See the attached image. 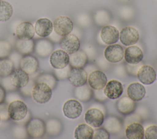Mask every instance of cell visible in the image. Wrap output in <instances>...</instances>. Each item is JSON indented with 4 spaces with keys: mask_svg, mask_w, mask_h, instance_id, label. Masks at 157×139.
Instances as JSON below:
<instances>
[{
    "mask_svg": "<svg viewBox=\"0 0 157 139\" xmlns=\"http://www.w3.org/2000/svg\"><path fill=\"white\" fill-rule=\"evenodd\" d=\"M11 84L16 88H21L27 85L29 76L20 68L14 69L9 76Z\"/></svg>",
    "mask_w": 157,
    "mask_h": 139,
    "instance_id": "obj_12",
    "label": "cell"
},
{
    "mask_svg": "<svg viewBox=\"0 0 157 139\" xmlns=\"http://www.w3.org/2000/svg\"><path fill=\"white\" fill-rule=\"evenodd\" d=\"M94 21L98 25H105L110 22V15L107 10H99L95 13Z\"/></svg>",
    "mask_w": 157,
    "mask_h": 139,
    "instance_id": "obj_33",
    "label": "cell"
},
{
    "mask_svg": "<svg viewBox=\"0 0 157 139\" xmlns=\"http://www.w3.org/2000/svg\"><path fill=\"white\" fill-rule=\"evenodd\" d=\"M120 33L118 30L113 26L106 25L104 26L100 33V36L102 41L108 45L113 44L118 42L119 39Z\"/></svg>",
    "mask_w": 157,
    "mask_h": 139,
    "instance_id": "obj_16",
    "label": "cell"
},
{
    "mask_svg": "<svg viewBox=\"0 0 157 139\" xmlns=\"http://www.w3.org/2000/svg\"><path fill=\"white\" fill-rule=\"evenodd\" d=\"M104 54L105 59L109 62L115 63L123 58L124 50L119 44H111L105 48Z\"/></svg>",
    "mask_w": 157,
    "mask_h": 139,
    "instance_id": "obj_10",
    "label": "cell"
},
{
    "mask_svg": "<svg viewBox=\"0 0 157 139\" xmlns=\"http://www.w3.org/2000/svg\"><path fill=\"white\" fill-rule=\"evenodd\" d=\"M119 39L124 45L130 46L137 42L139 39V33L136 28L126 26L120 31Z\"/></svg>",
    "mask_w": 157,
    "mask_h": 139,
    "instance_id": "obj_7",
    "label": "cell"
},
{
    "mask_svg": "<svg viewBox=\"0 0 157 139\" xmlns=\"http://www.w3.org/2000/svg\"><path fill=\"white\" fill-rule=\"evenodd\" d=\"M139 119H140L139 116H136V115H133V116H130V119L126 118V122L130 121V123H131L133 122H137Z\"/></svg>",
    "mask_w": 157,
    "mask_h": 139,
    "instance_id": "obj_46",
    "label": "cell"
},
{
    "mask_svg": "<svg viewBox=\"0 0 157 139\" xmlns=\"http://www.w3.org/2000/svg\"><path fill=\"white\" fill-rule=\"evenodd\" d=\"M20 67L29 75L35 73L39 68L38 59L31 55H25L20 62Z\"/></svg>",
    "mask_w": 157,
    "mask_h": 139,
    "instance_id": "obj_19",
    "label": "cell"
},
{
    "mask_svg": "<svg viewBox=\"0 0 157 139\" xmlns=\"http://www.w3.org/2000/svg\"><path fill=\"white\" fill-rule=\"evenodd\" d=\"M142 66V64L138 63L136 64H126V70L127 72L132 75H137V72L139 70V69Z\"/></svg>",
    "mask_w": 157,
    "mask_h": 139,
    "instance_id": "obj_41",
    "label": "cell"
},
{
    "mask_svg": "<svg viewBox=\"0 0 157 139\" xmlns=\"http://www.w3.org/2000/svg\"><path fill=\"white\" fill-rule=\"evenodd\" d=\"M101 89H94V96L95 99H96L99 102H104L107 98L105 94L104 93V91Z\"/></svg>",
    "mask_w": 157,
    "mask_h": 139,
    "instance_id": "obj_42",
    "label": "cell"
},
{
    "mask_svg": "<svg viewBox=\"0 0 157 139\" xmlns=\"http://www.w3.org/2000/svg\"><path fill=\"white\" fill-rule=\"evenodd\" d=\"M94 130L88 124L83 123L79 124L75 129L74 137L77 139L93 138Z\"/></svg>",
    "mask_w": 157,
    "mask_h": 139,
    "instance_id": "obj_26",
    "label": "cell"
},
{
    "mask_svg": "<svg viewBox=\"0 0 157 139\" xmlns=\"http://www.w3.org/2000/svg\"><path fill=\"white\" fill-rule=\"evenodd\" d=\"M12 51L10 43L6 40H0V59L7 58L10 56Z\"/></svg>",
    "mask_w": 157,
    "mask_h": 139,
    "instance_id": "obj_35",
    "label": "cell"
},
{
    "mask_svg": "<svg viewBox=\"0 0 157 139\" xmlns=\"http://www.w3.org/2000/svg\"><path fill=\"white\" fill-rule=\"evenodd\" d=\"M134 9L129 6H124L120 10V15L125 20L131 19L134 16Z\"/></svg>",
    "mask_w": 157,
    "mask_h": 139,
    "instance_id": "obj_38",
    "label": "cell"
},
{
    "mask_svg": "<svg viewBox=\"0 0 157 139\" xmlns=\"http://www.w3.org/2000/svg\"><path fill=\"white\" fill-rule=\"evenodd\" d=\"M125 134L129 139H142L144 137V129L139 122H133L126 126Z\"/></svg>",
    "mask_w": 157,
    "mask_h": 139,
    "instance_id": "obj_23",
    "label": "cell"
},
{
    "mask_svg": "<svg viewBox=\"0 0 157 139\" xmlns=\"http://www.w3.org/2000/svg\"><path fill=\"white\" fill-rule=\"evenodd\" d=\"M59 43L61 48L69 54L78 50L80 45L78 38L74 34H69L63 36Z\"/></svg>",
    "mask_w": 157,
    "mask_h": 139,
    "instance_id": "obj_6",
    "label": "cell"
},
{
    "mask_svg": "<svg viewBox=\"0 0 157 139\" xmlns=\"http://www.w3.org/2000/svg\"><path fill=\"white\" fill-rule=\"evenodd\" d=\"M14 69V64L10 58L0 59V77H7Z\"/></svg>",
    "mask_w": 157,
    "mask_h": 139,
    "instance_id": "obj_30",
    "label": "cell"
},
{
    "mask_svg": "<svg viewBox=\"0 0 157 139\" xmlns=\"http://www.w3.org/2000/svg\"><path fill=\"white\" fill-rule=\"evenodd\" d=\"M104 115L102 111L97 108H91L85 114L86 124L93 127H99L103 124Z\"/></svg>",
    "mask_w": 157,
    "mask_h": 139,
    "instance_id": "obj_9",
    "label": "cell"
},
{
    "mask_svg": "<svg viewBox=\"0 0 157 139\" xmlns=\"http://www.w3.org/2000/svg\"><path fill=\"white\" fill-rule=\"evenodd\" d=\"M68 79L72 85L75 87L84 85L87 82V73L82 67L71 68Z\"/></svg>",
    "mask_w": 157,
    "mask_h": 139,
    "instance_id": "obj_11",
    "label": "cell"
},
{
    "mask_svg": "<svg viewBox=\"0 0 157 139\" xmlns=\"http://www.w3.org/2000/svg\"><path fill=\"white\" fill-rule=\"evenodd\" d=\"M116 105L118 111L124 115H128L133 113L136 107L135 101L132 100L128 96L121 97L117 101Z\"/></svg>",
    "mask_w": 157,
    "mask_h": 139,
    "instance_id": "obj_22",
    "label": "cell"
},
{
    "mask_svg": "<svg viewBox=\"0 0 157 139\" xmlns=\"http://www.w3.org/2000/svg\"><path fill=\"white\" fill-rule=\"evenodd\" d=\"M0 121H1V118H0Z\"/></svg>",
    "mask_w": 157,
    "mask_h": 139,
    "instance_id": "obj_48",
    "label": "cell"
},
{
    "mask_svg": "<svg viewBox=\"0 0 157 139\" xmlns=\"http://www.w3.org/2000/svg\"><path fill=\"white\" fill-rule=\"evenodd\" d=\"M35 43L33 39L21 40L16 41L15 47L18 52L23 55H27L34 51Z\"/></svg>",
    "mask_w": 157,
    "mask_h": 139,
    "instance_id": "obj_27",
    "label": "cell"
},
{
    "mask_svg": "<svg viewBox=\"0 0 157 139\" xmlns=\"http://www.w3.org/2000/svg\"><path fill=\"white\" fill-rule=\"evenodd\" d=\"M0 118L3 121L10 118L8 112V105L6 103L2 102L0 103Z\"/></svg>",
    "mask_w": 157,
    "mask_h": 139,
    "instance_id": "obj_40",
    "label": "cell"
},
{
    "mask_svg": "<svg viewBox=\"0 0 157 139\" xmlns=\"http://www.w3.org/2000/svg\"><path fill=\"white\" fill-rule=\"evenodd\" d=\"M36 82H43L47 84L52 89L55 88L56 85V77L50 73H43L40 74L36 79Z\"/></svg>",
    "mask_w": 157,
    "mask_h": 139,
    "instance_id": "obj_34",
    "label": "cell"
},
{
    "mask_svg": "<svg viewBox=\"0 0 157 139\" xmlns=\"http://www.w3.org/2000/svg\"><path fill=\"white\" fill-rule=\"evenodd\" d=\"M94 139H109L110 134L108 131L104 128H98L94 130Z\"/></svg>",
    "mask_w": 157,
    "mask_h": 139,
    "instance_id": "obj_36",
    "label": "cell"
},
{
    "mask_svg": "<svg viewBox=\"0 0 157 139\" xmlns=\"http://www.w3.org/2000/svg\"><path fill=\"white\" fill-rule=\"evenodd\" d=\"M103 91L107 98L110 99H116L122 95L123 88L120 81L117 80H111L109 82H107Z\"/></svg>",
    "mask_w": 157,
    "mask_h": 139,
    "instance_id": "obj_14",
    "label": "cell"
},
{
    "mask_svg": "<svg viewBox=\"0 0 157 139\" xmlns=\"http://www.w3.org/2000/svg\"><path fill=\"white\" fill-rule=\"evenodd\" d=\"M62 129V124L59 121L52 119L47 121L46 124V131L48 134L52 135H55L58 134Z\"/></svg>",
    "mask_w": 157,
    "mask_h": 139,
    "instance_id": "obj_32",
    "label": "cell"
},
{
    "mask_svg": "<svg viewBox=\"0 0 157 139\" xmlns=\"http://www.w3.org/2000/svg\"><path fill=\"white\" fill-rule=\"evenodd\" d=\"M34 28L32 23L23 21L20 23L16 28V35L18 39L29 40L34 36Z\"/></svg>",
    "mask_w": 157,
    "mask_h": 139,
    "instance_id": "obj_20",
    "label": "cell"
},
{
    "mask_svg": "<svg viewBox=\"0 0 157 139\" xmlns=\"http://www.w3.org/2000/svg\"><path fill=\"white\" fill-rule=\"evenodd\" d=\"M137 77L139 80L145 85L153 83L156 77L155 70L150 66L142 65L137 72Z\"/></svg>",
    "mask_w": 157,
    "mask_h": 139,
    "instance_id": "obj_15",
    "label": "cell"
},
{
    "mask_svg": "<svg viewBox=\"0 0 157 139\" xmlns=\"http://www.w3.org/2000/svg\"><path fill=\"white\" fill-rule=\"evenodd\" d=\"M145 87L138 82L131 83L127 88L128 96L135 102L142 100L145 97Z\"/></svg>",
    "mask_w": 157,
    "mask_h": 139,
    "instance_id": "obj_21",
    "label": "cell"
},
{
    "mask_svg": "<svg viewBox=\"0 0 157 139\" xmlns=\"http://www.w3.org/2000/svg\"><path fill=\"white\" fill-rule=\"evenodd\" d=\"M143 57L144 54L142 50L135 45H130L126 48L124 52V60L128 64H138L141 62Z\"/></svg>",
    "mask_w": 157,
    "mask_h": 139,
    "instance_id": "obj_18",
    "label": "cell"
},
{
    "mask_svg": "<svg viewBox=\"0 0 157 139\" xmlns=\"http://www.w3.org/2000/svg\"><path fill=\"white\" fill-rule=\"evenodd\" d=\"M55 32L60 36H64L71 32L73 29V22L66 16L57 17L53 23Z\"/></svg>",
    "mask_w": 157,
    "mask_h": 139,
    "instance_id": "obj_4",
    "label": "cell"
},
{
    "mask_svg": "<svg viewBox=\"0 0 157 139\" xmlns=\"http://www.w3.org/2000/svg\"><path fill=\"white\" fill-rule=\"evenodd\" d=\"M53 49V43L48 40L41 39L38 40L34 45V51L41 58L48 56Z\"/></svg>",
    "mask_w": 157,
    "mask_h": 139,
    "instance_id": "obj_24",
    "label": "cell"
},
{
    "mask_svg": "<svg viewBox=\"0 0 157 139\" xmlns=\"http://www.w3.org/2000/svg\"><path fill=\"white\" fill-rule=\"evenodd\" d=\"M8 112L10 118L13 121H21L28 113V107L25 103L20 100H14L8 105Z\"/></svg>",
    "mask_w": 157,
    "mask_h": 139,
    "instance_id": "obj_2",
    "label": "cell"
},
{
    "mask_svg": "<svg viewBox=\"0 0 157 139\" xmlns=\"http://www.w3.org/2000/svg\"><path fill=\"white\" fill-rule=\"evenodd\" d=\"M0 1H1V0H0Z\"/></svg>",
    "mask_w": 157,
    "mask_h": 139,
    "instance_id": "obj_49",
    "label": "cell"
},
{
    "mask_svg": "<svg viewBox=\"0 0 157 139\" xmlns=\"http://www.w3.org/2000/svg\"><path fill=\"white\" fill-rule=\"evenodd\" d=\"M78 23L80 25L86 26L90 23V18L86 14L80 15L78 17Z\"/></svg>",
    "mask_w": 157,
    "mask_h": 139,
    "instance_id": "obj_44",
    "label": "cell"
},
{
    "mask_svg": "<svg viewBox=\"0 0 157 139\" xmlns=\"http://www.w3.org/2000/svg\"><path fill=\"white\" fill-rule=\"evenodd\" d=\"M104 127L108 132L112 133H116L120 131L122 124L119 118L112 116L106 118Z\"/></svg>",
    "mask_w": 157,
    "mask_h": 139,
    "instance_id": "obj_28",
    "label": "cell"
},
{
    "mask_svg": "<svg viewBox=\"0 0 157 139\" xmlns=\"http://www.w3.org/2000/svg\"><path fill=\"white\" fill-rule=\"evenodd\" d=\"M71 67L68 65L62 69H55V73L56 77L59 80H63L68 77Z\"/></svg>",
    "mask_w": 157,
    "mask_h": 139,
    "instance_id": "obj_39",
    "label": "cell"
},
{
    "mask_svg": "<svg viewBox=\"0 0 157 139\" xmlns=\"http://www.w3.org/2000/svg\"><path fill=\"white\" fill-rule=\"evenodd\" d=\"M50 63L54 69H62L69 64V55L63 50H56L50 56Z\"/></svg>",
    "mask_w": 157,
    "mask_h": 139,
    "instance_id": "obj_5",
    "label": "cell"
},
{
    "mask_svg": "<svg viewBox=\"0 0 157 139\" xmlns=\"http://www.w3.org/2000/svg\"><path fill=\"white\" fill-rule=\"evenodd\" d=\"M34 85V81L29 80L28 83H27V85L26 86L20 88L21 91H23V92L24 93L25 95L30 96V94H31V91H32V89H33V88Z\"/></svg>",
    "mask_w": 157,
    "mask_h": 139,
    "instance_id": "obj_43",
    "label": "cell"
},
{
    "mask_svg": "<svg viewBox=\"0 0 157 139\" xmlns=\"http://www.w3.org/2000/svg\"><path fill=\"white\" fill-rule=\"evenodd\" d=\"M31 95L37 103H45L52 97V89L45 83L37 82L33 88Z\"/></svg>",
    "mask_w": 157,
    "mask_h": 139,
    "instance_id": "obj_1",
    "label": "cell"
},
{
    "mask_svg": "<svg viewBox=\"0 0 157 139\" xmlns=\"http://www.w3.org/2000/svg\"><path fill=\"white\" fill-rule=\"evenodd\" d=\"M87 80L90 87L93 89H103L107 82L105 74L99 70L92 71Z\"/></svg>",
    "mask_w": 157,
    "mask_h": 139,
    "instance_id": "obj_13",
    "label": "cell"
},
{
    "mask_svg": "<svg viewBox=\"0 0 157 139\" xmlns=\"http://www.w3.org/2000/svg\"><path fill=\"white\" fill-rule=\"evenodd\" d=\"M87 62L88 56L82 51L77 50L69 55V64L72 67H83Z\"/></svg>",
    "mask_w": 157,
    "mask_h": 139,
    "instance_id": "obj_25",
    "label": "cell"
},
{
    "mask_svg": "<svg viewBox=\"0 0 157 139\" xmlns=\"http://www.w3.org/2000/svg\"><path fill=\"white\" fill-rule=\"evenodd\" d=\"M13 13V7L9 2L0 1V21H6Z\"/></svg>",
    "mask_w": 157,
    "mask_h": 139,
    "instance_id": "obj_31",
    "label": "cell"
},
{
    "mask_svg": "<svg viewBox=\"0 0 157 139\" xmlns=\"http://www.w3.org/2000/svg\"><path fill=\"white\" fill-rule=\"evenodd\" d=\"M28 135L34 138L43 137L46 132V124L42 119L34 118L29 120L26 125Z\"/></svg>",
    "mask_w": 157,
    "mask_h": 139,
    "instance_id": "obj_3",
    "label": "cell"
},
{
    "mask_svg": "<svg viewBox=\"0 0 157 139\" xmlns=\"http://www.w3.org/2000/svg\"><path fill=\"white\" fill-rule=\"evenodd\" d=\"M63 112L66 117L70 119H75L80 116L82 112V106L78 100L70 99L64 102L63 107Z\"/></svg>",
    "mask_w": 157,
    "mask_h": 139,
    "instance_id": "obj_8",
    "label": "cell"
},
{
    "mask_svg": "<svg viewBox=\"0 0 157 139\" xmlns=\"http://www.w3.org/2000/svg\"><path fill=\"white\" fill-rule=\"evenodd\" d=\"M6 89L3 87V86L0 85V103L4 102V101L6 99Z\"/></svg>",
    "mask_w": 157,
    "mask_h": 139,
    "instance_id": "obj_45",
    "label": "cell"
},
{
    "mask_svg": "<svg viewBox=\"0 0 157 139\" xmlns=\"http://www.w3.org/2000/svg\"><path fill=\"white\" fill-rule=\"evenodd\" d=\"M93 92L88 85L77 86L75 89V96L78 100L83 102L89 101L92 96Z\"/></svg>",
    "mask_w": 157,
    "mask_h": 139,
    "instance_id": "obj_29",
    "label": "cell"
},
{
    "mask_svg": "<svg viewBox=\"0 0 157 139\" xmlns=\"http://www.w3.org/2000/svg\"><path fill=\"white\" fill-rule=\"evenodd\" d=\"M53 29V23L48 18H41L36 21L34 31L40 37H46L49 36L52 32Z\"/></svg>",
    "mask_w": 157,
    "mask_h": 139,
    "instance_id": "obj_17",
    "label": "cell"
},
{
    "mask_svg": "<svg viewBox=\"0 0 157 139\" xmlns=\"http://www.w3.org/2000/svg\"><path fill=\"white\" fill-rule=\"evenodd\" d=\"M121 1H129V0H121Z\"/></svg>",
    "mask_w": 157,
    "mask_h": 139,
    "instance_id": "obj_47",
    "label": "cell"
},
{
    "mask_svg": "<svg viewBox=\"0 0 157 139\" xmlns=\"http://www.w3.org/2000/svg\"><path fill=\"white\" fill-rule=\"evenodd\" d=\"M146 139H157V126L151 125L147 127L145 131Z\"/></svg>",
    "mask_w": 157,
    "mask_h": 139,
    "instance_id": "obj_37",
    "label": "cell"
}]
</instances>
